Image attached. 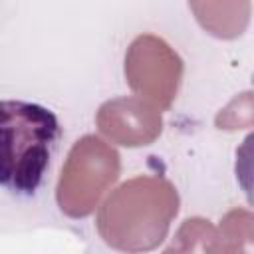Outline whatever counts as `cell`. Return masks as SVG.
Returning <instances> with one entry per match:
<instances>
[{
  "label": "cell",
  "mask_w": 254,
  "mask_h": 254,
  "mask_svg": "<svg viewBox=\"0 0 254 254\" xmlns=\"http://www.w3.org/2000/svg\"><path fill=\"white\" fill-rule=\"evenodd\" d=\"M163 254H220L214 224L200 216L187 218Z\"/></svg>",
  "instance_id": "7"
},
{
  "label": "cell",
  "mask_w": 254,
  "mask_h": 254,
  "mask_svg": "<svg viewBox=\"0 0 254 254\" xmlns=\"http://www.w3.org/2000/svg\"><path fill=\"white\" fill-rule=\"evenodd\" d=\"M99 131L117 145L143 147L151 145L163 131L161 111L141 97H115L97 109Z\"/></svg>",
  "instance_id": "5"
},
{
  "label": "cell",
  "mask_w": 254,
  "mask_h": 254,
  "mask_svg": "<svg viewBox=\"0 0 254 254\" xmlns=\"http://www.w3.org/2000/svg\"><path fill=\"white\" fill-rule=\"evenodd\" d=\"M179 212V192L163 177L141 175L119 185L99 206L97 232L125 254L155 250Z\"/></svg>",
  "instance_id": "1"
},
{
  "label": "cell",
  "mask_w": 254,
  "mask_h": 254,
  "mask_svg": "<svg viewBox=\"0 0 254 254\" xmlns=\"http://www.w3.org/2000/svg\"><path fill=\"white\" fill-rule=\"evenodd\" d=\"M254 216L246 208L228 210L222 220L218 234L220 254H254Z\"/></svg>",
  "instance_id": "8"
},
{
  "label": "cell",
  "mask_w": 254,
  "mask_h": 254,
  "mask_svg": "<svg viewBox=\"0 0 254 254\" xmlns=\"http://www.w3.org/2000/svg\"><path fill=\"white\" fill-rule=\"evenodd\" d=\"M200 26L216 38H236L250 18V2H190Z\"/></svg>",
  "instance_id": "6"
},
{
  "label": "cell",
  "mask_w": 254,
  "mask_h": 254,
  "mask_svg": "<svg viewBox=\"0 0 254 254\" xmlns=\"http://www.w3.org/2000/svg\"><path fill=\"white\" fill-rule=\"evenodd\" d=\"M183 77V60L159 36H137L125 54L129 87L157 109H167L177 97Z\"/></svg>",
  "instance_id": "4"
},
{
  "label": "cell",
  "mask_w": 254,
  "mask_h": 254,
  "mask_svg": "<svg viewBox=\"0 0 254 254\" xmlns=\"http://www.w3.org/2000/svg\"><path fill=\"white\" fill-rule=\"evenodd\" d=\"M60 137L54 111L44 105L0 101V185L18 192H34L48 169Z\"/></svg>",
  "instance_id": "2"
},
{
  "label": "cell",
  "mask_w": 254,
  "mask_h": 254,
  "mask_svg": "<svg viewBox=\"0 0 254 254\" xmlns=\"http://www.w3.org/2000/svg\"><path fill=\"white\" fill-rule=\"evenodd\" d=\"M216 127L218 129H242L252 125V91H246L238 97H234L220 113L216 115Z\"/></svg>",
  "instance_id": "9"
},
{
  "label": "cell",
  "mask_w": 254,
  "mask_h": 254,
  "mask_svg": "<svg viewBox=\"0 0 254 254\" xmlns=\"http://www.w3.org/2000/svg\"><path fill=\"white\" fill-rule=\"evenodd\" d=\"M119 153L95 135H83L73 143L62 167L56 200L64 214L83 218L95 210L107 189L119 179Z\"/></svg>",
  "instance_id": "3"
}]
</instances>
